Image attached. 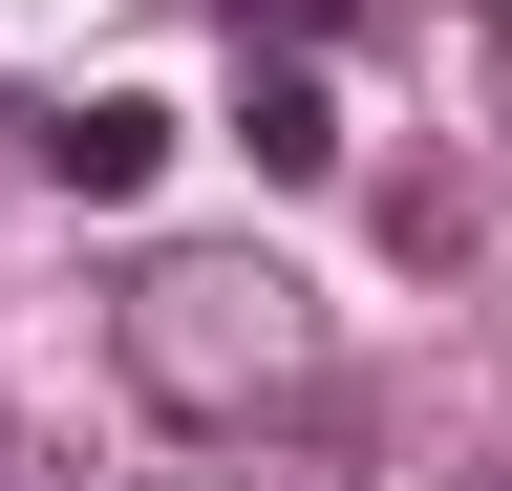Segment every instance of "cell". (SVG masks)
Segmentation results:
<instances>
[{
    "label": "cell",
    "mask_w": 512,
    "mask_h": 491,
    "mask_svg": "<svg viewBox=\"0 0 512 491\" xmlns=\"http://www.w3.org/2000/svg\"><path fill=\"white\" fill-rule=\"evenodd\" d=\"M43 171H64V193H150V171H171V107H150V86H107V107H43Z\"/></svg>",
    "instance_id": "obj_2"
},
{
    "label": "cell",
    "mask_w": 512,
    "mask_h": 491,
    "mask_svg": "<svg viewBox=\"0 0 512 491\" xmlns=\"http://www.w3.org/2000/svg\"><path fill=\"white\" fill-rule=\"evenodd\" d=\"M192 491H299V470H192Z\"/></svg>",
    "instance_id": "obj_8"
},
{
    "label": "cell",
    "mask_w": 512,
    "mask_h": 491,
    "mask_svg": "<svg viewBox=\"0 0 512 491\" xmlns=\"http://www.w3.org/2000/svg\"><path fill=\"white\" fill-rule=\"evenodd\" d=\"M0 171H43V107H22V86H0Z\"/></svg>",
    "instance_id": "obj_6"
},
{
    "label": "cell",
    "mask_w": 512,
    "mask_h": 491,
    "mask_svg": "<svg viewBox=\"0 0 512 491\" xmlns=\"http://www.w3.org/2000/svg\"><path fill=\"white\" fill-rule=\"evenodd\" d=\"M235 22H256V43H320V22H363V0H235Z\"/></svg>",
    "instance_id": "obj_4"
},
{
    "label": "cell",
    "mask_w": 512,
    "mask_h": 491,
    "mask_svg": "<svg viewBox=\"0 0 512 491\" xmlns=\"http://www.w3.org/2000/svg\"><path fill=\"white\" fill-rule=\"evenodd\" d=\"M0 491H86V470H64V449H43V427H0Z\"/></svg>",
    "instance_id": "obj_5"
},
{
    "label": "cell",
    "mask_w": 512,
    "mask_h": 491,
    "mask_svg": "<svg viewBox=\"0 0 512 491\" xmlns=\"http://www.w3.org/2000/svg\"><path fill=\"white\" fill-rule=\"evenodd\" d=\"M491 129H512V22H491Z\"/></svg>",
    "instance_id": "obj_7"
},
{
    "label": "cell",
    "mask_w": 512,
    "mask_h": 491,
    "mask_svg": "<svg viewBox=\"0 0 512 491\" xmlns=\"http://www.w3.org/2000/svg\"><path fill=\"white\" fill-rule=\"evenodd\" d=\"M235 150H256V171H342V107H320V65H299V43H256V107H235Z\"/></svg>",
    "instance_id": "obj_3"
},
{
    "label": "cell",
    "mask_w": 512,
    "mask_h": 491,
    "mask_svg": "<svg viewBox=\"0 0 512 491\" xmlns=\"http://www.w3.org/2000/svg\"><path fill=\"white\" fill-rule=\"evenodd\" d=\"M107 363H128L150 427H192V449H278V427L342 406V342H320L299 257H256V235H150L128 299H107Z\"/></svg>",
    "instance_id": "obj_1"
}]
</instances>
